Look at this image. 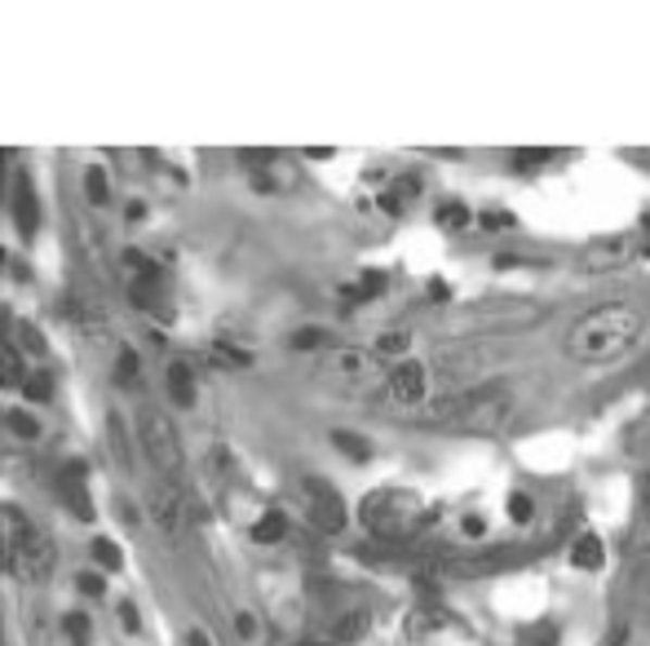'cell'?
<instances>
[{"instance_id":"obj_1","label":"cell","mask_w":650,"mask_h":646,"mask_svg":"<svg viewBox=\"0 0 650 646\" xmlns=\"http://www.w3.org/2000/svg\"><path fill=\"white\" fill-rule=\"evenodd\" d=\"M646 333V319L637 306L628 301H607V306H593L584 310L571 333H566V355L575 363H611L620 355H628Z\"/></svg>"},{"instance_id":"obj_2","label":"cell","mask_w":650,"mask_h":646,"mask_svg":"<svg viewBox=\"0 0 650 646\" xmlns=\"http://www.w3.org/2000/svg\"><path fill=\"white\" fill-rule=\"evenodd\" d=\"M5 562L18 580H32V585L49 580V571L58 562L53 541L45 532H36L14 505H5Z\"/></svg>"},{"instance_id":"obj_3","label":"cell","mask_w":650,"mask_h":646,"mask_svg":"<svg viewBox=\"0 0 650 646\" xmlns=\"http://www.w3.org/2000/svg\"><path fill=\"white\" fill-rule=\"evenodd\" d=\"M438 417L451 421L457 430H465V434H496L509 417V395L500 390V385H478V390L442 399Z\"/></svg>"},{"instance_id":"obj_4","label":"cell","mask_w":650,"mask_h":646,"mask_svg":"<svg viewBox=\"0 0 650 646\" xmlns=\"http://www.w3.org/2000/svg\"><path fill=\"white\" fill-rule=\"evenodd\" d=\"M416 519H421V496L412 492H372L363 500V523L372 536L403 541L416 532Z\"/></svg>"},{"instance_id":"obj_5","label":"cell","mask_w":650,"mask_h":646,"mask_svg":"<svg viewBox=\"0 0 650 646\" xmlns=\"http://www.w3.org/2000/svg\"><path fill=\"white\" fill-rule=\"evenodd\" d=\"M138 434H142V447H147L151 465H155L164 479H177L186 451H182V438H177L173 421H168L160 408H142V412H138Z\"/></svg>"},{"instance_id":"obj_6","label":"cell","mask_w":650,"mask_h":646,"mask_svg":"<svg viewBox=\"0 0 650 646\" xmlns=\"http://www.w3.org/2000/svg\"><path fill=\"white\" fill-rule=\"evenodd\" d=\"M305 496H310V519H314L323 532H346L350 513H346L341 492H337L328 479H305Z\"/></svg>"},{"instance_id":"obj_7","label":"cell","mask_w":650,"mask_h":646,"mask_svg":"<svg viewBox=\"0 0 650 646\" xmlns=\"http://www.w3.org/2000/svg\"><path fill=\"white\" fill-rule=\"evenodd\" d=\"M151 513H155L160 532L182 536V527H186V496H182V487H177L173 479L151 483Z\"/></svg>"},{"instance_id":"obj_8","label":"cell","mask_w":650,"mask_h":646,"mask_svg":"<svg viewBox=\"0 0 650 646\" xmlns=\"http://www.w3.org/2000/svg\"><path fill=\"white\" fill-rule=\"evenodd\" d=\"M385 395L395 403H421L425 399V368L416 359L395 363V368H389V376H385Z\"/></svg>"},{"instance_id":"obj_9","label":"cell","mask_w":650,"mask_h":646,"mask_svg":"<svg viewBox=\"0 0 650 646\" xmlns=\"http://www.w3.org/2000/svg\"><path fill=\"white\" fill-rule=\"evenodd\" d=\"M62 496H67V505H72V513L80 523H93V505H89V492H85V465L80 461H72L67 470H62Z\"/></svg>"},{"instance_id":"obj_10","label":"cell","mask_w":650,"mask_h":646,"mask_svg":"<svg viewBox=\"0 0 650 646\" xmlns=\"http://www.w3.org/2000/svg\"><path fill=\"white\" fill-rule=\"evenodd\" d=\"M372 372V359L363 355V350H341V355H333L328 363H323V376H328V381H363Z\"/></svg>"},{"instance_id":"obj_11","label":"cell","mask_w":650,"mask_h":646,"mask_svg":"<svg viewBox=\"0 0 650 646\" xmlns=\"http://www.w3.org/2000/svg\"><path fill=\"white\" fill-rule=\"evenodd\" d=\"M164 381H168V395H173L177 408H190V403H195V376H190V363L173 359L168 372H164Z\"/></svg>"},{"instance_id":"obj_12","label":"cell","mask_w":650,"mask_h":646,"mask_svg":"<svg viewBox=\"0 0 650 646\" xmlns=\"http://www.w3.org/2000/svg\"><path fill=\"white\" fill-rule=\"evenodd\" d=\"M14 218H18V231L32 239L40 226V204H36V190L27 182H18V190H14Z\"/></svg>"},{"instance_id":"obj_13","label":"cell","mask_w":650,"mask_h":646,"mask_svg":"<svg viewBox=\"0 0 650 646\" xmlns=\"http://www.w3.org/2000/svg\"><path fill=\"white\" fill-rule=\"evenodd\" d=\"M284 536H288V519H284L279 509H266L262 519L252 523V541H257V545H279Z\"/></svg>"},{"instance_id":"obj_14","label":"cell","mask_w":650,"mask_h":646,"mask_svg":"<svg viewBox=\"0 0 650 646\" xmlns=\"http://www.w3.org/2000/svg\"><path fill=\"white\" fill-rule=\"evenodd\" d=\"M124 271H128V284H160V266L142 248H128L124 252Z\"/></svg>"},{"instance_id":"obj_15","label":"cell","mask_w":650,"mask_h":646,"mask_svg":"<svg viewBox=\"0 0 650 646\" xmlns=\"http://www.w3.org/2000/svg\"><path fill=\"white\" fill-rule=\"evenodd\" d=\"M367 633V611L363 607H346L337 620H333V637L337 642H359Z\"/></svg>"},{"instance_id":"obj_16","label":"cell","mask_w":650,"mask_h":646,"mask_svg":"<svg viewBox=\"0 0 650 646\" xmlns=\"http://www.w3.org/2000/svg\"><path fill=\"white\" fill-rule=\"evenodd\" d=\"M571 562H575V567H584V571H598V567L607 562L602 541H598V536H579V541H575V549H571Z\"/></svg>"},{"instance_id":"obj_17","label":"cell","mask_w":650,"mask_h":646,"mask_svg":"<svg viewBox=\"0 0 650 646\" xmlns=\"http://www.w3.org/2000/svg\"><path fill=\"white\" fill-rule=\"evenodd\" d=\"M385 284H389V279H385V271H363V275H359V284H350L341 297L354 306V301H367V297L385 293Z\"/></svg>"},{"instance_id":"obj_18","label":"cell","mask_w":650,"mask_h":646,"mask_svg":"<svg viewBox=\"0 0 650 646\" xmlns=\"http://www.w3.org/2000/svg\"><path fill=\"white\" fill-rule=\"evenodd\" d=\"M18 390L32 399V403H45L49 395H53V376L45 372V368H27V376H23V385Z\"/></svg>"},{"instance_id":"obj_19","label":"cell","mask_w":650,"mask_h":646,"mask_svg":"<svg viewBox=\"0 0 650 646\" xmlns=\"http://www.w3.org/2000/svg\"><path fill=\"white\" fill-rule=\"evenodd\" d=\"M517 646H558V624L553 620H536L527 629H517Z\"/></svg>"},{"instance_id":"obj_20","label":"cell","mask_w":650,"mask_h":646,"mask_svg":"<svg viewBox=\"0 0 650 646\" xmlns=\"http://www.w3.org/2000/svg\"><path fill=\"white\" fill-rule=\"evenodd\" d=\"M333 443L346 451V457H354V461H372V443H367V438H359V434H350V430H337V434H333Z\"/></svg>"},{"instance_id":"obj_21","label":"cell","mask_w":650,"mask_h":646,"mask_svg":"<svg viewBox=\"0 0 650 646\" xmlns=\"http://www.w3.org/2000/svg\"><path fill=\"white\" fill-rule=\"evenodd\" d=\"M85 196L93 200V204H107V196H111V182H107V169H85Z\"/></svg>"},{"instance_id":"obj_22","label":"cell","mask_w":650,"mask_h":646,"mask_svg":"<svg viewBox=\"0 0 650 646\" xmlns=\"http://www.w3.org/2000/svg\"><path fill=\"white\" fill-rule=\"evenodd\" d=\"M412 346V337H408V328H389V333H380L376 337V355L385 359V355H403Z\"/></svg>"},{"instance_id":"obj_23","label":"cell","mask_w":650,"mask_h":646,"mask_svg":"<svg viewBox=\"0 0 650 646\" xmlns=\"http://www.w3.org/2000/svg\"><path fill=\"white\" fill-rule=\"evenodd\" d=\"M93 558L102 562V571H120V567H124L120 545H115V541H107V536H98V541H93Z\"/></svg>"},{"instance_id":"obj_24","label":"cell","mask_w":650,"mask_h":646,"mask_svg":"<svg viewBox=\"0 0 650 646\" xmlns=\"http://www.w3.org/2000/svg\"><path fill=\"white\" fill-rule=\"evenodd\" d=\"M5 425H10L18 438H36V434H40V421H36V417H27L23 408H10V412H5Z\"/></svg>"},{"instance_id":"obj_25","label":"cell","mask_w":650,"mask_h":646,"mask_svg":"<svg viewBox=\"0 0 650 646\" xmlns=\"http://www.w3.org/2000/svg\"><path fill=\"white\" fill-rule=\"evenodd\" d=\"M532 513H536V496H532V492H513V496H509V519H513V523H527Z\"/></svg>"},{"instance_id":"obj_26","label":"cell","mask_w":650,"mask_h":646,"mask_svg":"<svg viewBox=\"0 0 650 646\" xmlns=\"http://www.w3.org/2000/svg\"><path fill=\"white\" fill-rule=\"evenodd\" d=\"M438 222L451 226V231H461V226L470 222V209H465L461 200H447V204H438Z\"/></svg>"},{"instance_id":"obj_27","label":"cell","mask_w":650,"mask_h":646,"mask_svg":"<svg viewBox=\"0 0 650 646\" xmlns=\"http://www.w3.org/2000/svg\"><path fill=\"white\" fill-rule=\"evenodd\" d=\"M545 160H553L549 147H523V151H513V169H540Z\"/></svg>"},{"instance_id":"obj_28","label":"cell","mask_w":650,"mask_h":646,"mask_svg":"<svg viewBox=\"0 0 650 646\" xmlns=\"http://www.w3.org/2000/svg\"><path fill=\"white\" fill-rule=\"evenodd\" d=\"M323 341H328V337H323L318 328H301V333H292V337H288V346H292V350H318Z\"/></svg>"},{"instance_id":"obj_29","label":"cell","mask_w":650,"mask_h":646,"mask_svg":"<svg viewBox=\"0 0 650 646\" xmlns=\"http://www.w3.org/2000/svg\"><path fill=\"white\" fill-rule=\"evenodd\" d=\"M213 355H217V363H226V368H243V363H252L248 350H235V346H226V341H217Z\"/></svg>"},{"instance_id":"obj_30","label":"cell","mask_w":650,"mask_h":646,"mask_svg":"<svg viewBox=\"0 0 650 646\" xmlns=\"http://www.w3.org/2000/svg\"><path fill=\"white\" fill-rule=\"evenodd\" d=\"M23 359H18V350L14 346H5V385H23Z\"/></svg>"},{"instance_id":"obj_31","label":"cell","mask_w":650,"mask_h":646,"mask_svg":"<svg viewBox=\"0 0 650 646\" xmlns=\"http://www.w3.org/2000/svg\"><path fill=\"white\" fill-rule=\"evenodd\" d=\"M115 376L128 385V381H138V355L134 350H120V363H115Z\"/></svg>"},{"instance_id":"obj_32","label":"cell","mask_w":650,"mask_h":646,"mask_svg":"<svg viewBox=\"0 0 650 646\" xmlns=\"http://www.w3.org/2000/svg\"><path fill=\"white\" fill-rule=\"evenodd\" d=\"M633 575H637V585L650 594V545L637 554V562H633Z\"/></svg>"},{"instance_id":"obj_33","label":"cell","mask_w":650,"mask_h":646,"mask_svg":"<svg viewBox=\"0 0 650 646\" xmlns=\"http://www.w3.org/2000/svg\"><path fill=\"white\" fill-rule=\"evenodd\" d=\"M76 585H80V594H89V598H102V589H107V585H102V575H93V571H80V575H76Z\"/></svg>"},{"instance_id":"obj_34","label":"cell","mask_w":650,"mask_h":646,"mask_svg":"<svg viewBox=\"0 0 650 646\" xmlns=\"http://www.w3.org/2000/svg\"><path fill=\"white\" fill-rule=\"evenodd\" d=\"M62 624H67V633H72L76 642H85V637H89V620H85L80 611H72V616H67V620H62Z\"/></svg>"},{"instance_id":"obj_35","label":"cell","mask_w":650,"mask_h":646,"mask_svg":"<svg viewBox=\"0 0 650 646\" xmlns=\"http://www.w3.org/2000/svg\"><path fill=\"white\" fill-rule=\"evenodd\" d=\"M509 222H513V218H509L504 209H487V213H483V226H496V231H500V226H509Z\"/></svg>"},{"instance_id":"obj_36","label":"cell","mask_w":650,"mask_h":646,"mask_svg":"<svg viewBox=\"0 0 650 646\" xmlns=\"http://www.w3.org/2000/svg\"><path fill=\"white\" fill-rule=\"evenodd\" d=\"M120 620H124V629H138V611H134V602H120Z\"/></svg>"},{"instance_id":"obj_37","label":"cell","mask_w":650,"mask_h":646,"mask_svg":"<svg viewBox=\"0 0 650 646\" xmlns=\"http://www.w3.org/2000/svg\"><path fill=\"white\" fill-rule=\"evenodd\" d=\"M429 297H434V301H447V297H451L447 279H429Z\"/></svg>"},{"instance_id":"obj_38","label":"cell","mask_w":650,"mask_h":646,"mask_svg":"<svg viewBox=\"0 0 650 646\" xmlns=\"http://www.w3.org/2000/svg\"><path fill=\"white\" fill-rule=\"evenodd\" d=\"M461 527H465V532H470V536H483V532H487V523H483V519H478V513H470V519H465V523H461Z\"/></svg>"},{"instance_id":"obj_39","label":"cell","mask_w":650,"mask_h":646,"mask_svg":"<svg viewBox=\"0 0 650 646\" xmlns=\"http://www.w3.org/2000/svg\"><path fill=\"white\" fill-rule=\"evenodd\" d=\"M186 642H190V646H213V637H209L204 629H190V637H186Z\"/></svg>"},{"instance_id":"obj_40","label":"cell","mask_w":650,"mask_h":646,"mask_svg":"<svg viewBox=\"0 0 650 646\" xmlns=\"http://www.w3.org/2000/svg\"><path fill=\"white\" fill-rule=\"evenodd\" d=\"M142 218H147V204L134 200V204H128V222H142Z\"/></svg>"},{"instance_id":"obj_41","label":"cell","mask_w":650,"mask_h":646,"mask_svg":"<svg viewBox=\"0 0 650 646\" xmlns=\"http://www.w3.org/2000/svg\"><path fill=\"white\" fill-rule=\"evenodd\" d=\"M235 629H239L243 637H252V629H257V624H252V616H235Z\"/></svg>"},{"instance_id":"obj_42","label":"cell","mask_w":650,"mask_h":646,"mask_svg":"<svg viewBox=\"0 0 650 646\" xmlns=\"http://www.w3.org/2000/svg\"><path fill=\"white\" fill-rule=\"evenodd\" d=\"M641 509H646V523H650V474H646V487H641Z\"/></svg>"},{"instance_id":"obj_43","label":"cell","mask_w":650,"mask_h":646,"mask_svg":"<svg viewBox=\"0 0 650 646\" xmlns=\"http://www.w3.org/2000/svg\"><path fill=\"white\" fill-rule=\"evenodd\" d=\"M292 646H333V642H292Z\"/></svg>"}]
</instances>
